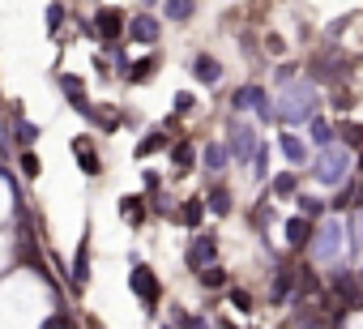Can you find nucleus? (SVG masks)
Here are the masks:
<instances>
[{
  "label": "nucleus",
  "mask_w": 363,
  "mask_h": 329,
  "mask_svg": "<svg viewBox=\"0 0 363 329\" xmlns=\"http://www.w3.org/2000/svg\"><path fill=\"white\" fill-rule=\"evenodd\" d=\"M312 107H316V94L308 82H291L282 86V94L274 99V116L282 124H299V120H312Z\"/></svg>",
  "instance_id": "obj_1"
},
{
  "label": "nucleus",
  "mask_w": 363,
  "mask_h": 329,
  "mask_svg": "<svg viewBox=\"0 0 363 329\" xmlns=\"http://www.w3.org/2000/svg\"><path fill=\"white\" fill-rule=\"evenodd\" d=\"M346 172H350V154H346V145H325V150L316 154V162H312V176H316L320 184H342Z\"/></svg>",
  "instance_id": "obj_2"
},
{
  "label": "nucleus",
  "mask_w": 363,
  "mask_h": 329,
  "mask_svg": "<svg viewBox=\"0 0 363 329\" xmlns=\"http://www.w3.org/2000/svg\"><path fill=\"white\" fill-rule=\"evenodd\" d=\"M257 145H261V141H257V128H252V124H244V120H231V124H227V154H231V158L248 162V158L257 154Z\"/></svg>",
  "instance_id": "obj_3"
},
{
  "label": "nucleus",
  "mask_w": 363,
  "mask_h": 329,
  "mask_svg": "<svg viewBox=\"0 0 363 329\" xmlns=\"http://www.w3.org/2000/svg\"><path fill=\"white\" fill-rule=\"evenodd\" d=\"M342 235H346V231H342L337 218L320 223V227H316V240H312V257H316V261H333V257L342 252Z\"/></svg>",
  "instance_id": "obj_4"
},
{
  "label": "nucleus",
  "mask_w": 363,
  "mask_h": 329,
  "mask_svg": "<svg viewBox=\"0 0 363 329\" xmlns=\"http://www.w3.org/2000/svg\"><path fill=\"white\" fill-rule=\"evenodd\" d=\"M128 286H133V295H137L145 308H154V303L162 299V286H158V278H154V269H150V265H133Z\"/></svg>",
  "instance_id": "obj_5"
},
{
  "label": "nucleus",
  "mask_w": 363,
  "mask_h": 329,
  "mask_svg": "<svg viewBox=\"0 0 363 329\" xmlns=\"http://www.w3.org/2000/svg\"><path fill=\"white\" fill-rule=\"evenodd\" d=\"M90 30H94V39L116 43V39L124 35V13H120V9H99L94 22H90Z\"/></svg>",
  "instance_id": "obj_6"
},
{
  "label": "nucleus",
  "mask_w": 363,
  "mask_h": 329,
  "mask_svg": "<svg viewBox=\"0 0 363 329\" xmlns=\"http://www.w3.org/2000/svg\"><path fill=\"white\" fill-rule=\"evenodd\" d=\"M346 73H350V60H337V56H316L308 65V77H316V82H342Z\"/></svg>",
  "instance_id": "obj_7"
},
{
  "label": "nucleus",
  "mask_w": 363,
  "mask_h": 329,
  "mask_svg": "<svg viewBox=\"0 0 363 329\" xmlns=\"http://www.w3.org/2000/svg\"><path fill=\"white\" fill-rule=\"evenodd\" d=\"M124 30H128V39H137V43H158V35H162V26H158L154 13H137V18H128Z\"/></svg>",
  "instance_id": "obj_8"
},
{
  "label": "nucleus",
  "mask_w": 363,
  "mask_h": 329,
  "mask_svg": "<svg viewBox=\"0 0 363 329\" xmlns=\"http://www.w3.org/2000/svg\"><path fill=\"white\" fill-rule=\"evenodd\" d=\"M214 257H218V240L214 235H197L193 240V248H189V269H206V265H214Z\"/></svg>",
  "instance_id": "obj_9"
},
{
  "label": "nucleus",
  "mask_w": 363,
  "mask_h": 329,
  "mask_svg": "<svg viewBox=\"0 0 363 329\" xmlns=\"http://www.w3.org/2000/svg\"><path fill=\"white\" fill-rule=\"evenodd\" d=\"M86 278H90V240L82 235V244H77V252H73V269H69V286H73V291H82V286H86Z\"/></svg>",
  "instance_id": "obj_10"
},
{
  "label": "nucleus",
  "mask_w": 363,
  "mask_h": 329,
  "mask_svg": "<svg viewBox=\"0 0 363 329\" xmlns=\"http://www.w3.org/2000/svg\"><path fill=\"white\" fill-rule=\"evenodd\" d=\"M73 158L82 162V172H86V176H103V162H99L90 137H73Z\"/></svg>",
  "instance_id": "obj_11"
},
{
  "label": "nucleus",
  "mask_w": 363,
  "mask_h": 329,
  "mask_svg": "<svg viewBox=\"0 0 363 329\" xmlns=\"http://www.w3.org/2000/svg\"><path fill=\"white\" fill-rule=\"evenodd\" d=\"M193 77L206 82V86H218V82H223V65H218L214 56L201 52V56H193Z\"/></svg>",
  "instance_id": "obj_12"
},
{
  "label": "nucleus",
  "mask_w": 363,
  "mask_h": 329,
  "mask_svg": "<svg viewBox=\"0 0 363 329\" xmlns=\"http://www.w3.org/2000/svg\"><path fill=\"white\" fill-rule=\"evenodd\" d=\"M265 103H269V99H265V90H261V86H240V90H235V99H231V107H235V111H261Z\"/></svg>",
  "instance_id": "obj_13"
},
{
  "label": "nucleus",
  "mask_w": 363,
  "mask_h": 329,
  "mask_svg": "<svg viewBox=\"0 0 363 329\" xmlns=\"http://www.w3.org/2000/svg\"><path fill=\"white\" fill-rule=\"evenodd\" d=\"M13 137H18L22 145H35V141H39V124L22 116V103L13 107Z\"/></svg>",
  "instance_id": "obj_14"
},
{
  "label": "nucleus",
  "mask_w": 363,
  "mask_h": 329,
  "mask_svg": "<svg viewBox=\"0 0 363 329\" xmlns=\"http://www.w3.org/2000/svg\"><path fill=\"white\" fill-rule=\"evenodd\" d=\"M167 145H171L167 128H154V133H145V137L137 141V158H150V154H158V150H167Z\"/></svg>",
  "instance_id": "obj_15"
},
{
  "label": "nucleus",
  "mask_w": 363,
  "mask_h": 329,
  "mask_svg": "<svg viewBox=\"0 0 363 329\" xmlns=\"http://www.w3.org/2000/svg\"><path fill=\"white\" fill-rule=\"evenodd\" d=\"M171 162H175V172H193V162H197L193 141H175L171 145Z\"/></svg>",
  "instance_id": "obj_16"
},
{
  "label": "nucleus",
  "mask_w": 363,
  "mask_h": 329,
  "mask_svg": "<svg viewBox=\"0 0 363 329\" xmlns=\"http://www.w3.org/2000/svg\"><path fill=\"white\" fill-rule=\"evenodd\" d=\"M162 13H167L171 22H189V18L197 13V0H162Z\"/></svg>",
  "instance_id": "obj_17"
},
{
  "label": "nucleus",
  "mask_w": 363,
  "mask_h": 329,
  "mask_svg": "<svg viewBox=\"0 0 363 329\" xmlns=\"http://www.w3.org/2000/svg\"><path fill=\"white\" fill-rule=\"evenodd\" d=\"M120 218L133 223V227H141L145 223V201L141 197H120Z\"/></svg>",
  "instance_id": "obj_18"
},
{
  "label": "nucleus",
  "mask_w": 363,
  "mask_h": 329,
  "mask_svg": "<svg viewBox=\"0 0 363 329\" xmlns=\"http://www.w3.org/2000/svg\"><path fill=\"white\" fill-rule=\"evenodd\" d=\"M308 240H312V223H308V218H291V223H286V244H291V248H303Z\"/></svg>",
  "instance_id": "obj_19"
},
{
  "label": "nucleus",
  "mask_w": 363,
  "mask_h": 329,
  "mask_svg": "<svg viewBox=\"0 0 363 329\" xmlns=\"http://www.w3.org/2000/svg\"><path fill=\"white\" fill-rule=\"evenodd\" d=\"M154 73H158V60H154V56H145V60H137V65H128V82H133V86H141V82H150Z\"/></svg>",
  "instance_id": "obj_20"
},
{
  "label": "nucleus",
  "mask_w": 363,
  "mask_h": 329,
  "mask_svg": "<svg viewBox=\"0 0 363 329\" xmlns=\"http://www.w3.org/2000/svg\"><path fill=\"white\" fill-rule=\"evenodd\" d=\"M56 82H60V90L69 94V103H82V99H86V82H82L77 73H60Z\"/></svg>",
  "instance_id": "obj_21"
},
{
  "label": "nucleus",
  "mask_w": 363,
  "mask_h": 329,
  "mask_svg": "<svg viewBox=\"0 0 363 329\" xmlns=\"http://www.w3.org/2000/svg\"><path fill=\"white\" fill-rule=\"evenodd\" d=\"M291 286H295V269H291V265H282V269H278V278H274V291H269V295H274V303H282V299L291 295Z\"/></svg>",
  "instance_id": "obj_22"
},
{
  "label": "nucleus",
  "mask_w": 363,
  "mask_h": 329,
  "mask_svg": "<svg viewBox=\"0 0 363 329\" xmlns=\"http://www.w3.org/2000/svg\"><path fill=\"white\" fill-rule=\"evenodd\" d=\"M231 162V154H227V145H218V141H210L206 145V172H223Z\"/></svg>",
  "instance_id": "obj_23"
},
{
  "label": "nucleus",
  "mask_w": 363,
  "mask_h": 329,
  "mask_svg": "<svg viewBox=\"0 0 363 329\" xmlns=\"http://www.w3.org/2000/svg\"><path fill=\"white\" fill-rule=\"evenodd\" d=\"M282 154H286V158L295 162V167H299V162L308 158V150H303V141H299L295 133H282Z\"/></svg>",
  "instance_id": "obj_24"
},
{
  "label": "nucleus",
  "mask_w": 363,
  "mask_h": 329,
  "mask_svg": "<svg viewBox=\"0 0 363 329\" xmlns=\"http://www.w3.org/2000/svg\"><path fill=\"white\" fill-rule=\"evenodd\" d=\"M201 214H206V201H197V197H193V201H184V210H179L175 218L184 223V227H197V223H201Z\"/></svg>",
  "instance_id": "obj_25"
},
{
  "label": "nucleus",
  "mask_w": 363,
  "mask_h": 329,
  "mask_svg": "<svg viewBox=\"0 0 363 329\" xmlns=\"http://www.w3.org/2000/svg\"><path fill=\"white\" fill-rule=\"evenodd\" d=\"M312 141H316L320 150H325V145H333V124H329V120H316V116H312Z\"/></svg>",
  "instance_id": "obj_26"
},
{
  "label": "nucleus",
  "mask_w": 363,
  "mask_h": 329,
  "mask_svg": "<svg viewBox=\"0 0 363 329\" xmlns=\"http://www.w3.org/2000/svg\"><path fill=\"white\" fill-rule=\"evenodd\" d=\"M206 206H210V214H231V193H227V189H214V193L206 197Z\"/></svg>",
  "instance_id": "obj_27"
},
{
  "label": "nucleus",
  "mask_w": 363,
  "mask_h": 329,
  "mask_svg": "<svg viewBox=\"0 0 363 329\" xmlns=\"http://www.w3.org/2000/svg\"><path fill=\"white\" fill-rule=\"evenodd\" d=\"M333 137H342V145H363V124H337Z\"/></svg>",
  "instance_id": "obj_28"
},
{
  "label": "nucleus",
  "mask_w": 363,
  "mask_h": 329,
  "mask_svg": "<svg viewBox=\"0 0 363 329\" xmlns=\"http://www.w3.org/2000/svg\"><path fill=\"white\" fill-rule=\"evenodd\" d=\"M43 22H48V35H56V30L65 26V5H60V0H52V5H48Z\"/></svg>",
  "instance_id": "obj_29"
},
{
  "label": "nucleus",
  "mask_w": 363,
  "mask_h": 329,
  "mask_svg": "<svg viewBox=\"0 0 363 329\" xmlns=\"http://www.w3.org/2000/svg\"><path fill=\"white\" fill-rule=\"evenodd\" d=\"M325 214V201H316V197H299V218H308V223H316Z\"/></svg>",
  "instance_id": "obj_30"
},
{
  "label": "nucleus",
  "mask_w": 363,
  "mask_h": 329,
  "mask_svg": "<svg viewBox=\"0 0 363 329\" xmlns=\"http://www.w3.org/2000/svg\"><path fill=\"white\" fill-rule=\"evenodd\" d=\"M197 278H201V286H210V291H214V286H223V282H227V269H223V265H206Z\"/></svg>",
  "instance_id": "obj_31"
},
{
  "label": "nucleus",
  "mask_w": 363,
  "mask_h": 329,
  "mask_svg": "<svg viewBox=\"0 0 363 329\" xmlns=\"http://www.w3.org/2000/svg\"><path fill=\"white\" fill-rule=\"evenodd\" d=\"M18 162H22V176H26V180H35V176H39V154H35V150H22V158H18Z\"/></svg>",
  "instance_id": "obj_32"
},
{
  "label": "nucleus",
  "mask_w": 363,
  "mask_h": 329,
  "mask_svg": "<svg viewBox=\"0 0 363 329\" xmlns=\"http://www.w3.org/2000/svg\"><path fill=\"white\" fill-rule=\"evenodd\" d=\"M175 325H179V329H210L206 316H189V312H175Z\"/></svg>",
  "instance_id": "obj_33"
},
{
  "label": "nucleus",
  "mask_w": 363,
  "mask_h": 329,
  "mask_svg": "<svg viewBox=\"0 0 363 329\" xmlns=\"http://www.w3.org/2000/svg\"><path fill=\"white\" fill-rule=\"evenodd\" d=\"M193 107H197V99H193L189 90H179V94H175V116H189Z\"/></svg>",
  "instance_id": "obj_34"
},
{
  "label": "nucleus",
  "mask_w": 363,
  "mask_h": 329,
  "mask_svg": "<svg viewBox=\"0 0 363 329\" xmlns=\"http://www.w3.org/2000/svg\"><path fill=\"white\" fill-rule=\"evenodd\" d=\"M295 73H299V65H278V69H274V82H278V86H291Z\"/></svg>",
  "instance_id": "obj_35"
},
{
  "label": "nucleus",
  "mask_w": 363,
  "mask_h": 329,
  "mask_svg": "<svg viewBox=\"0 0 363 329\" xmlns=\"http://www.w3.org/2000/svg\"><path fill=\"white\" fill-rule=\"evenodd\" d=\"M274 193H278V197H291V193H295V176H291V172L278 176V180H274Z\"/></svg>",
  "instance_id": "obj_36"
},
{
  "label": "nucleus",
  "mask_w": 363,
  "mask_h": 329,
  "mask_svg": "<svg viewBox=\"0 0 363 329\" xmlns=\"http://www.w3.org/2000/svg\"><path fill=\"white\" fill-rule=\"evenodd\" d=\"M231 308H240V312H252V295H248V291H231Z\"/></svg>",
  "instance_id": "obj_37"
},
{
  "label": "nucleus",
  "mask_w": 363,
  "mask_h": 329,
  "mask_svg": "<svg viewBox=\"0 0 363 329\" xmlns=\"http://www.w3.org/2000/svg\"><path fill=\"white\" fill-rule=\"evenodd\" d=\"M252 158H257V172H252V176H257V180H265V176H269V162H265V150L257 145V154H252Z\"/></svg>",
  "instance_id": "obj_38"
},
{
  "label": "nucleus",
  "mask_w": 363,
  "mask_h": 329,
  "mask_svg": "<svg viewBox=\"0 0 363 329\" xmlns=\"http://www.w3.org/2000/svg\"><path fill=\"white\" fill-rule=\"evenodd\" d=\"M350 201H354V189H346V193H337V201H333V210H337V214H342V210H346V206H350Z\"/></svg>",
  "instance_id": "obj_39"
},
{
  "label": "nucleus",
  "mask_w": 363,
  "mask_h": 329,
  "mask_svg": "<svg viewBox=\"0 0 363 329\" xmlns=\"http://www.w3.org/2000/svg\"><path fill=\"white\" fill-rule=\"evenodd\" d=\"M333 107H337V111H346V107H350V94H342V90H337V94H333Z\"/></svg>",
  "instance_id": "obj_40"
},
{
  "label": "nucleus",
  "mask_w": 363,
  "mask_h": 329,
  "mask_svg": "<svg viewBox=\"0 0 363 329\" xmlns=\"http://www.w3.org/2000/svg\"><path fill=\"white\" fill-rule=\"evenodd\" d=\"M158 184H162V180H158V172H145V189H150V193H158Z\"/></svg>",
  "instance_id": "obj_41"
},
{
  "label": "nucleus",
  "mask_w": 363,
  "mask_h": 329,
  "mask_svg": "<svg viewBox=\"0 0 363 329\" xmlns=\"http://www.w3.org/2000/svg\"><path fill=\"white\" fill-rule=\"evenodd\" d=\"M90 329H103V325H90Z\"/></svg>",
  "instance_id": "obj_42"
},
{
  "label": "nucleus",
  "mask_w": 363,
  "mask_h": 329,
  "mask_svg": "<svg viewBox=\"0 0 363 329\" xmlns=\"http://www.w3.org/2000/svg\"><path fill=\"white\" fill-rule=\"evenodd\" d=\"M162 329H171V325H162Z\"/></svg>",
  "instance_id": "obj_43"
},
{
  "label": "nucleus",
  "mask_w": 363,
  "mask_h": 329,
  "mask_svg": "<svg viewBox=\"0 0 363 329\" xmlns=\"http://www.w3.org/2000/svg\"><path fill=\"white\" fill-rule=\"evenodd\" d=\"M359 162H363V158H359Z\"/></svg>",
  "instance_id": "obj_44"
}]
</instances>
